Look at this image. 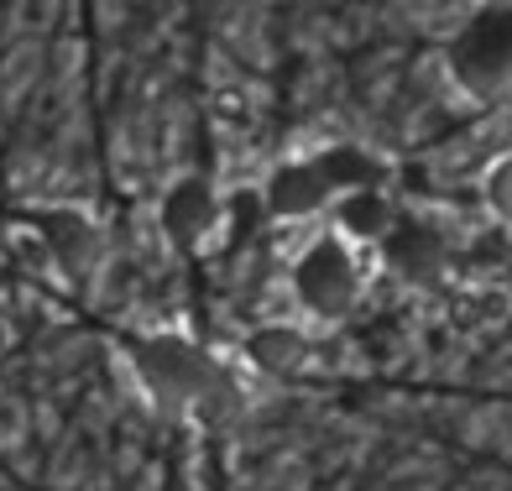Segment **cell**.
Wrapping results in <instances>:
<instances>
[{
  "label": "cell",
  "mask_w": 512,
  "mask_h": 491,
  "mask_svg": "<svg viewBox=\"0 0 512 491\" xmlns=\"http://www.w3.org/2000/svg\"><path fill=\"white\" fill-rule=\"evenodd\" d=\"M256 199H262V209H267V215H277V220H314V215H324V209L335 204L330 189H324V178H319V168H314L309 157L277 162Z\"/></svg>",
  "instance_id": "7"
},
{
  "label": "cell",
  "mask_w": 512,
  "mask_h": 491,
  "mask_svg": "<svg viewBox=\"0 0 512 491\" xmlns=\"http://www.w3.org/2000/svg\"><path fill=\"white\" fill-rule=\"evenodd\" d=\"M330 209H335V236L345 246H377L392 230V220H398L387 194H340Z\"/></svg>",
  "instance_id": "10"
},
{
  "label": "cell",
  "mask_w": 512,
  "mask_h": 491,
  "mask_svg": "<svg viewBox=\"0 0 512 491\" xmlns=\"http://www.w3.org/2000/svg\"><path fill=\"white\" fill-rule=\"evenodd\" d=\"M27 241L37 246L42 267L58 272V283L74 293H84L105 267V230L79 204H37L27 215Z\"/></svg>",
  "instance_id": "3"
},
{
  "label": "cell",
  "mask_w": 512,
  "mask_h": 491,
  "mask_svg": "<svg viewBox=\"0 0 512 491\" xmlns=\"http://www.w3.org/2000/svg\"><path fill=\"white\" fill-rule=\"evenodd\" d=\"M288 293H293L298 309L324 319V324L356 314V303L366 293V272H361L356 246H345L335 230L314 236L304 251H298V262L288 272Z\"/></svg>",
  "instance_id": "2"
},
{
  "label": "cell",
  "mask_w": 512,
  "mask_h": 491,
  "mask_svg": "<svg viewBox=\"0 0 512 491\" xmlns=\"http://www.w3.org/2000/svg\"><path fill=\"white\" fill-rule=\"evenodd\" d=\"M241 356H246L251 371H262V377H272V382H288L309 366L314 340L298 330V324L272 319V324H256V330L241 340Z\"/></svg>",
  "instance_id": "9"
},
{
  "label": "cell",
  "mask_w": 512,
  "mask_h": 491,
  "mask_svg": "<svg viewBox=\"0 0 512 491\" xmlns=\"http://www.w3.org/2000/svg\"><path fill=\"white\" fill-rule=\"evenodd\" d=\"M220 189L209 178L189 173V178H173L168 194L157 199V230L173 251H204L209 241L220 236Z\"/></svg>",
  "instance_id": "4"
},
{
  "label": "cell",
  "mask_w": 512,
  "mask_h": 491,
  "mask_svg": "<svg viewBox=\"0 0 512 491\" xmlns=\"http://www.w3.org/2000/svg\"><path fill=\"white\" fill-rule=\"evenodd\" d=\"M382 246V262L403 277V283H439L450 267V241L445 230L429 225V220H392V230L377 241Z\"/></svg>",
  "instance_id": "6"
},
{
  "label": "cell",
  "mask_w": 512,
  "mask_h": 491,
  "mask_svg": "<svg viewBox=\"0 0 512 491\" xmlns=\"http://www.w3.org/2000/svg\"><path fill=\"white\" fill-rule=\"evenodd\" d=\"M131 371L157 413H194L204 403V392L220 382V366L183 335L131 340Z\"/></svg>",
  "instance_id": "1"
},
{
  "label": "cell",
  "mask_w": 512,
  "mask_h": 491,
  "mask_svg": "<svg viewBox=\"0 0 512 491\" xmlns=\"http://www.w3.org/2000/svg\"><path fill=\"white\" fill-rule=\"evenodd\" d=\"M314 168L324 178V189H330V199L340 194H387V157H377L371 147L361 142H335V147H319L314 157Z\"/></svg>",
  "instance_id": "8"
},
{
  "label": "cell",
  "mask_w": 512,
  "mask_h": 491,
  "mask_svg": "<svg viewBox=\"0 0 512 491\" xmlns=\"http://www.w3.org/2000/svg\"><path fill=\"white\" fill-rule=\"evenodd\" d=\"M507 68H512V21L497 16H481L460 32L455 53H450V74L471 89L481 100H497L502 84H507Z\"/></svg>",
  "instance_id": "5"
},
{
  "label": "cell",
  "mask_w": 512,
  "mask_h": 491,
  "mask_svg": "<svg viewBox=\"0 0 512 491\" xmlns=\"http://www.w3.org/2000/svg\"><path fill=\"white\" fill-rule=\"evenodd\" d=\"M481 204H486V215H492L497 225L512 220V157L497 152L492 162H486V173H481Z\"/></svg>",
  "instance_id": "11"
}]
</instances>
